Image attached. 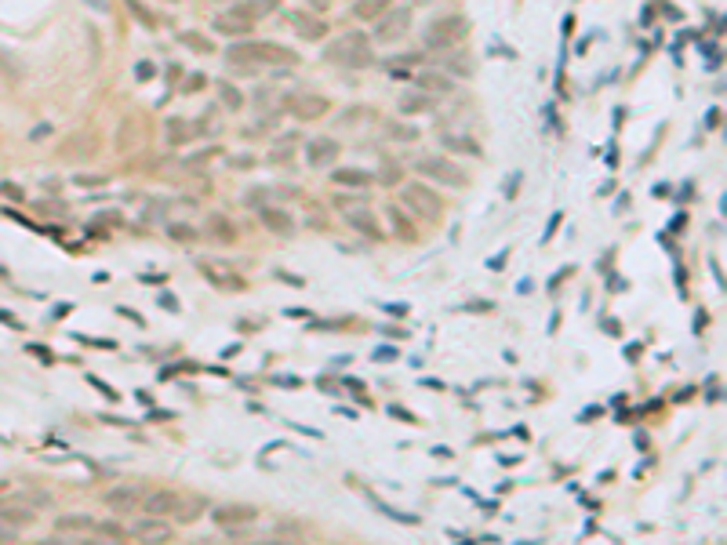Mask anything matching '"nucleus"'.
Returning <instances> with one entry per match:
<instances>
[{"instance_id": "obj_15", "label": "nucleus", "mask_w": 727, "mask_h": 545, "mask_svg": "<svg viewBox=\"0 0 727 545\" xmlns=\"http://www.w3.org/2000/svg\"><path fill=\"white\" fill-rule=\"evenodd\" d=\"M418 91H422V95H451V91H455V80L447 77L444 70H422V73H418Z\"/></svg>"}, {"instance_id": "obj_33", "label": "nucleus", "mask_w": 727, "mask_h": 545, "mask_svg": "<svg viewBox=\"0 0 727 545\" xmlns=\"http://www.w3.org/2000/svg\"><path fill=\"white\" fill-rule=\"evenodd\" d=\"M66 153H84V157L95 153V135H91V131H84L80 138H73V142L66 145Z\"/></svg>"}, {"instance_id": "obj_19", "label": "nucleus", "mask_w": 727, "mask_h": 545, "mask_svg": "<svg viewBox=\"0 0 727 545\" xmlns=\"http://www.w3.org/2000/svg\"><path fill=\"white\" fill-rule=\"evenodd\" d=\"M437 70H444L451 80H455V77H462V80H465V77H473V58H469L465 51H458V48H451V51H447V55L440 58V66H437Z\"/></svg>"}, {"instance_id": "obj_18", "label": "nucleus", "mask_w": 727, "mask_h": 545, "mask_svg": "<svg viewBox=\"0 0 727 545\" xmlns=\"http://www.w3.org/2000/svg\"><path fill=\"white\" fill-rule=\"evenodd\" d=\"M335 157H338V142L335 138H313L306 145V160L313 167H328V164H335Z\"/></svg>"}, {"instance_id": "obj_31", "label": "nucleus", "mask_w": 727, "mask_h": 545, "mask_svg": "<svg viewBox=\"0 0 727 545\" xmlns=\"http://www.w3.org/2000/svg\"><path fill=\"white\" fill-rule=\"evenodd\" d=\"M375 182H386V185H393V182H397V185H400V182H404V171H400V164L386 160V164H382V171L375 175Z\"/></svg>"}, {"instance_id": "obj_41", "label": "nucleus", "mask_w": 727, "mask_h": 545, "mask_svg": "<svg viewBox=\"0 0 727 545\" xmlns=\"http://www.w3.org/2000/svg\"><path fill=\"white\" fill-rule=\"evenodd\" d=\"M80 545H120V541H113V538H102V534H95V538H84Z\"/></svg>"}, {"instance_id": "obj_38", "label": "nucleus", "mask_w": 727, "mask_h": 545, "mask_svg": "<svg viewBox=\"0 0 727 545\" xmlns=\"http://www.w3.org/2000/svg\"><path fill=\"white\" fill-rule=\"evenodd\" d=\"M182 40H186V44H189V48H197L200 55H207V51H211V44H204V37H200V33H186Z\"/></svg>"}, {"instance_id": "obj_42", "label": "nucleus", "mask_w": 727, "mask_h": 545, "mask_svg": "<svg viewBox=\"0 0 727 545\" xmlns=\"http://www.w3.org/2000/svg\"><path fill=\"white\" fill-rule=\"evenodd\" d=\"M153 77V62H139V80H149Z\"/></svg>"}, {"instance_id": "obj_21", "label": "nucleus", "mask_w": 727, "mask_h": 545, "mask_svg": "<svg viewBox=\"0 0 727 545\" xmlns=\"http://www.w3.org/2000/svg\"><path fill=\"white\" fill-rule=\"evenodd\" d=\"M390 8H393V0H356L353 15L360 18V22H378V18L386 15Z\"/></svg>"}, {"instance_id": "obj_28", "label": "nucleus", "mask_w": 727, "mask_h": 545, "mask_svg": "<svg viewBox=\"0 0 727 545\" xmlns=\"http://www.w3.org/2000/svg\"><path fill=\"white\" fill-rule=\"evenodd\" d=\"M219 98H222V106L229 110V113H237V110H244V95L233 88L229 80H219Z\"/></svg>"}, {"instance_id": "obj_6", "label": "nucleus", "mask_w": 727, "mask_h": 545, "mask_svg": "<svg viewBox=\"0 0 727 545\" xmlns=\"http://www.w3.org/2000/svg\"><path fill=\"white\" fill-rule=\"evenodd\" d=\"M400 200H404V207H411V211H415V218H437L444 211V200L430 190V185H418V182L404 185Z\"/></svg>"}, {"instance_id": "obj_43", "label": "nucleus", "mask_w": 727, "mask_h": 545, "mask_svg": "<svg viewBox=\"0 0 727 545\" xmlns=\"http://www.w3.org/2000/svg\"><path fill=\"white\" fill-rule=\"evenodd\" d=\"M204 88V77H189L186 80V91H200Z\"/></svg>"}, {"instance_id": "obj_16", "label": "nucleus", "mask_w": 727, "mask_h": 545, "mask_svg": "<svg viewBox=\"0 0 727 545\" xmlns=\"http://www.w3.org/2000/svg\"><path fill=\"white\" fill-rule=\"evenodd\" d=\"M131 534H139L146 545H164L167 538H171V527L160 520V516H146V520H139L135 523V531Z\"/></svg>"}, {"instance_id": "obj_5", "label": "nucleus", "mask_w": 727, "mask_h": 545, "mask_svg": "<svg viewBox=\"0 0 727 545\" xmlns=\"http://www.w3.org/2000/svg\"><path fill=\"white\" fill-rule=\"evenodd\" d=\"M259 18H262V15L255 11V4L247 0V4H233L229 11H219L211 26H215V33H226V37H247Z\"/></svg>"}, {"instance_id": "obj_13", "label": "nucleus", "mask_w": 727, "mask_h": 545, "mask_svg": "<svg viewBox=\"0 0 727 545\" xmlns=\"http://www.w3.org/2000/svg\"><path fill=\"white\" fill-rule=\"evenodd\" d=\"M259 218H262V225L269 229V233H276V237H291V233H295V218L284 211V207L266 204V207H259Z\"/></svg>"}, {"instance_id": "obj_11", "label": "nucleus", "mask_w": 727, "mask_h": 545, "mask_svg": "<svg viewBox=\"0 0 727 545\" xmlns=\"http://www.w3.org/2000/svg\"><path fill=\"white\" fill-rule=\"evenodd\" d=\"M288 18H291L295 33L302 40H324L328 37V22H324V18H316V15H309V11H291Z\"/></svg>"}, {"instance_id": "obj_27", "label": "nucleus", "mask_w": 727, "mask_h": 545, "mask_svg": "<svg viewBox=\"0 0 727 545\" xmlns=\"http://www.w3.org/2000/svg\"><path fill=\"white\" fill-rule=\"evenodd\" d=\"M207 229H211V237H215V240L222 237V244H233V240H237V229L229 225L226 215H211V218H207Z\"/></svg>"}, {"instance_id": "obj_45", "label": "nucleus", "mask_w": 727, "mask_h": 545, "mask_svg": "<svg viewBox=\"0 0 727 545\" xmlns=\"http://www.w3.org/2000/svg\"><path fill=\"white\" fill-rule=\"evenodd\" d=\"M251 545H295V541H284V538H266V541H251Z\"/></svg>"}, {"instance_id": "obj_37", "label": "nucleus", "mask_w": 727, "mask_h": 545, "mask_svg": "<svg viewBox=\"0 0 727 545\" xmlns=\"http://www.w3.org/2000/svg\"><path fill=\"white\" fill-rule=\"evenodd\" d=\"M73 182H77V185H88V190H95V185H105L110 178H105V175H77Z\"/></svg>"}, {"instance_id": "obj_22", "label": "nucleus", "mask_w": 727, "mask_h": 545, "mask_svg": "<svg viewBox=\"0 0 727 545\" xmlns=\"http://www.w3.org/2000/svg\"><path fill=\"white\" fill-rule=\"evenodd\" d=\"M200 272L211 280V284H219V287H244L240 277H229V265H215V262H200Z\"/></svg>"}, {"instance_id": "obj_24", "label": "nucleus", "mask_w": 727, "mask_h": 545, "mask_svg": "<svg viewBox=\"0 0 727 545\" xmlns=\"http://www.w3.org/2000/svg\"><path fill=\"white\" fill-rule=\"evenodd\" d=\"M37 520L33 509H22V506H0V523H8V527H30V523Z\"/></svg>"}, {"instance_id": "obj_40", "label": "nucleus", "mask_w": 727, "mask_h": 545, "mask_svg": "<svg viewBox=\"0 0 727 545\" xmlns=\"http://www.w3.org/2000/svg\"><path fill=\"white\" fill-rule=\"evenodd\" d=\"M127 4H131V11H135V15L142 18V22H146V26H153V18H149V15H146V8L139 4V0H127Z\"/></svg>"}, {"instance_id": "obj_17", "label": "nucleus", "mask_w": 727, "mask_h": 545, "mask_svg": "<svg viewBox=\"0 0 727 545\" xmlns=\"http://www.w3.org/2000/svg\"><path fill=\"white\" fill-rule=\"evenodd\" d=\"M346 222L356 229V233L368 237L371 244H378V240H382V225H378V218L368 211V207H356V211H349V215H346Z\"/></svg>"}, {"instance_id": "obj_36", "label": "nucleus", "mask_w": 727, "mask_h": 545, "mask_svg": "<svg viewBox=\"0 0 727 545\" xmlns=\"http://www.w3.org/2000/svg\"><path fill=\"white\" fill-rule=\"evenodd\" d=\"M390 418H397V422H408V426H418V418H415L408 407H400V404H390Z\"/></svg>"}, {"instance_id": "obj_25", "label": "nucleus", "mask_w": 727, "mask_h": 545, "mask_svg": "<svg viewBox=\"0 0 727 545\" xmlns=\"http://www.w3.org/2000/svg\"><path fill=\"white\" fill-rule=\"evenodd\" d=\"M440 142H444V150H451V153H462V157H484L480 142L465 138V135H444Z\"/></svg>"}, {"instance_id": "obj_29", "label": "nucleus", "mask_w": 727, "mask_h": 545, "mask_svg": "<svg viewBox=\"0 0 727 545\" xmlns=\"http://www.w3.org/2000/svg\"><path fill=\"white\" fill-rule=\"evenodd\" d=\"M167 237L175 240V244H193V240H197V229L189 225V222H171V225H167Z\"/></svg>"}, {"instance_id": "obj_14", "label": "nucleus", "mask_w": 727, "mask_h": 545, "mask_svg": "<svg viewBox=\"0 0 727 545\" xmlns=\"http://www.w3.org/2000/svg\"><path fill=\"white\" fill-rule=\"evenodd\" d=\"M331 182L342 185V190H368V185H375V175L371 171H364V167H335L331 171Z\"/></svg>"}, {"instance_id": "obj_44", "label": "nucleus", "mask_w": 727, "mask_h": 545, "mask_svg": "<svg viewBox=\"0 0 727 545\" xmlns=\"http://www.w3.org/2000/svg\"><path fill=\"white\" fill-rule=\"evenodd\" d=\"M4 193L15 197V200H22V190H18V185H11V182H4Z\"/></svg>"}, {"instance_id": "obj_35", "label": "nucleus", "mask_w": 727, "mask_h": 545, "mask_svg": "<svg viewBox=\"0 0 727 545\" xmlns=\"http://www.w3.org/2000/svg\"><path fill=\"white\" fill-rule=\"evenodd\" d=\"M269 197H273V190L259 185V190H247V193H244V204H247V207H266V204H269Z\"/></svg>"}, {"instance_id": "obj_39", "label": "nucleus", "mask_w": 727, "mask_h": 545, "mask_svg": "<svg viewBox=\"0 0 727 545\" xmlns=\"http://www.w3.org/2000/svg\"><path fill=\"white\" fill-rule=\"evenodd\" d=\"M251 4H255V11H259V15H269V11L281 8V0H251Z\"/></svg>"}, {"instance_id": "obj_3", "label": "nucleus", "mask_w": 727, "mask_h": 545, "mask_svg": "<svg viewBox=\"0 0 727 545\" xmlns=\"http://www.w3.org/2000/svg\"><path fill=\"white\" fill-rule=\"evenodd\" d=\"M469 37V18H462L458 11L451 15H440L430 22V29H425V48H444V51H451L458 48L462 40Z\"/></svg>"}, {"instance_id": "obj_9", "label": "nucleus", "mask_w": 727, "mask_h": 545, "mask_svg": "<svg viewBox=\"0 0 727 545\" xmlns=\"http://www.w3.org/2000/svg\"><path fill=\"white\" fill-rule=\"evenodd\" d=\"M288 110L298 117V120H320L328 110H331V102L324 95H291L288 98Z\"/></svg>"}, {"instance_id": "obj_10", "label": "nucleus", "mask_w": 727, "mask_h": 545, "mask_svg": "<svg viewBox=\"0 0 727 545\" xmlns=\"http://www.w3.org/2000/svg\"><path fill=\"white\" fill-rule=\"evenodd\" d=\"M179 506H182V498H179L175 491L160 487V491L142 494V506H139V509H146V516H171V513H179Z\"/></svg>"}, {"instance_id": "obj_47", "label": "nucleus", "mask_w": 727, "mask_h": 545, "mask_svg": "<svg viewBox=\"0 0 727 545\" xmlns=\"http://www.w3.org/2000/svg\"><path fill=\"white\" fill-rule=\"evenodd\" d=\"M37 545H66L62 538H44V541H37Z\"/></svg>"}, {"instance_id": "obj_20", "label": "nucleus", "mask_w": 727, "mask_h": 545, "mask_svg": "<svg viewBox=\"0 0 727 545\" xmlns=\"http://www.w3.org/2000/svg\"><path fill=\"white\" fill-rule=\"evenodd\" d=\"M164 138H167V145H189L197 138V128L189 120H167V128H164Z\"/></svg>"}, {"instance_id": "obj_12", "label": "nucleus", "mask_w": 727, "mask_h": 545, "mask_svg": "<svg viewBox=\"0 0 727 545\" xmlns=\"http://www.w3.org/2000/svg\"><path fill=\"white\" fill-rule=\"evenodd\" d=\"M255 516H259V509H255V506H240V501H233V506H219L215 513H211V520H215L219 527H237V523H251Z\"/></svg>"}, {"instance_id": "obj_30", "label": "nucleus", "mask_w": 727, "mask_h": 545, "mask_svg": "<svg viewBox=\"0 0 727 545\" xmlns=\"http://www.w3.org/2000/svg\"><path fill=\"white\" fill-rule=\"evenodd\" d=\"M390 215H393V233H397L400 240H415V225L408 222V215L393 211V207H390Z\"/></svg>"}, {"instance_id": "obj_26", "label": "nucleus", "mask_w": 727, "mask_h": 545, "mask_svg": "<svg viewBox=\"0 0 727 545\" xmlns=\"http://www.w3.org/2000/svg\"><path fill=\"white\" fill-rule=\"evenodd\" d=\"M430 110H433V98L422 95V91L400 98V113H408V117H415V113H430Z\"/></svg>"}, {"instance_id": "obj_32", "label": "nucleus", "mask_w": 727, "mask_h": 545, "mask_svg": "<svg viewBox=\"0 0 727 545\" xmlns=\"http://www.w3.org/2000/svg\"><path fill=\"white\" fill-rule=\"evenodd\" d=\"M386 135H390V138H397V142H415V138H418V131L411 128V124H400V120H397V124H390Z\"/></svg>"}, {"instance_id": "obj_34", "label": "nucleus", "mask_w": 727, "mask_h": 545, "mask_svg": "<svg viewBox=\"0 0 727 545\" xmlns=\"http://www.w3.org/2000/svg\"><path fill=\"white\" fill-rule=\"evenodd\" d=\"M95 531H98L102 538H113V541H124V534H127V531L120 527L117 520H105V523H95Z\"/></svg>"}, {"instance_id": "obj_2", "label": "nucleus", "mask_w": 727, "mask_h": 545, "mask_svg": "<svg viewBox=\"0 0 727 545\" xmlns=\"http://www.w3.org/2000/svg\"><path fill=\"white\" fill-rule=\"evenodd\" d=\"M328 62H335V66H346V70H364V66H371V37L368 33H342L335 44H328L324 51Z\"/></svg>"}, {"instance_id": "obj_7", "label": "nucleus", "mask_w": 727, "mask_h": 545, "mask_svg": "<svg viewBox=\"0 0 727 545\" xmlns=\"http://www.w3.org/2000/svg\"><path fill=\"white\" fill-rule=\"evenodd\" d=\"M411 29V11L408 8H390L386 15L375 22V40H400Z\"/></svg>"}, {"instance_id": "obj_1", "label": "nucleus", "mask_w": 727, "mask_h": 545, "mask_svg": "<svg viewBox=\"0 0 727 545\" xmlns=\"http://www.w3.org/2000/svg\"><path fill=\"white\" fill-rule=\"evenodd\" d=\"M226 62H229V70H237L244 77H259L262 70H291L298 55L291 48L269 44V40H247V44H233L226 51Z\"/></svg>"}, {"instance_id": "obj_4", "label": "nucleus", "mask_w": 727, "mask_h": 545, "mask_svg": "<svg viewBox=\"0 0 727 545\" xmlns=\"http://www.w3.org/2000/svg\"><path fill=\"white\" fill-rule=\"evenodd\" d=\"M415 171H418L422 178L440 182V185H458V190L469 182V175L462 171L451 157H418V160H415Z\"/></svg>"}, {"instance_id": "obj_8", "label": "nucleus", "mask_w": 727, "mask_h": 545, "mask_svg": "<svg viewBox=\"0 0 727 545\" xmlns=\"http://www.w3.org/2000/svg\"><path fill=\"white\" fill-rule=\"evenodd\" d=\"M102 506H110L113 513H131V509L142 506V491L135 484H117V487H110L102 494Z\"/></svg>"}, {"instance_id": "obj_46", "label": "nucleus", "mask_w": 727, "mask_h": 545, "mask_svg": "<svg viewBox=\"0 0 727 545\" xmlns=\"http://www.w3.org/2000/svg\"><path fill=\"white\" fill-rule=\"evenodd\" d=\"M328 4H331V0H309L313 11H328Z\"/></svg>"}, {"instance_id": "obj_23", "label": "nucleus", "mask_w": 727, "mask_h": 545, "mask_svg": "<svg viewBox=\"0 0 727 545\" xmlns=\"http://www.w3.org/2000/svg\"><path fill=\"white\" fill-rule=\"evenodd\" d=\"M55 531L58 534H84V531H95V520L91 516H80V513H70V516H58L55 520Z\"/></svg>"}]
</instances>
